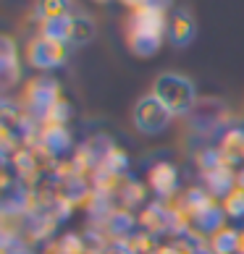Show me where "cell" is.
Returning a JSON list of instances; mask_svg holds the SVG:
<instances>
[{"mask_svg": "<svg viewBox=\"0 0 244 254\" xmlns=\"http://www.w3.org/2000/svg\"><path fill=\"white\" fill-rule=\"evenodd\" d=\"M237 254H244V231H239L237 236Z\"/></svg>", "mask_w": 244, "mask_h": 254, "instance_id": "24", "label": "cell"}, {"mask_svg": "<svg viewBox=\"0 0 244 254\" xmlns=\"http://www.w3.org/2000/svg\"><path fill=\"white\" fill-rule=\"evenodd\" d=\"M58 100H61L58 97V81L53 76H37L29 84V97H26V102H29V108L37 116H48L50 108Z\"/></svg>", "mask_w": 244, "mask_h": 254, "instance_id": "5", "label": "cell"}, {"mask_svg": "<svg viewBox=\"0 0 244 254\" xmlns=\"http://www.w3.org/2000/svg\"><path fill=\"white\" fill-rule=\"evenodd\" d=\"M142 199V186L139 184H131L129 186V202H139Z\"/></svg>", "mask_w": 244, "mask_h": 254, "instance_id": "22", "label": "cell"}, {"mask_svg": "<svg viewBox=\"0 0 244 254\" xmlns=\"http://www.w3.org/2000/svg\"><path fill=\"white\" fill-rule=\"evenodd\" d=\"M171 118L173 116L168 113V108L155 95L142 97L134 108V126L142 131V134H161Z\"/></svg>", "mask_w": 244, "mask_h": 254, "instance_id": "4", "label": "cell"}, {"mask_svg": "<svg viewBox=\"0 0 244 254\" xmlns=\"http://www.w3.org/2000/svg\"><path fill=\"white\" fill-rule=\"evenodd\" d=\"M0 254H3V252H0Z\"/></svg>", "mask_w": 244, "mask_h": 254, "instance_id": "28", "label": "cell"}, {"mask_svg": "<svg viewBox=\"0 0 244 254\" xmlns=\"http://www.w3.org/2000/svg\"><path fill=\"white\" fill-rule=\"evenodd\" d=\"M153 254H179V252L173 249V244H163V247H158Z\"/></svg>", "mask_w": 244, "mask_h": 254, "instance_id": "23", "label": "cell"}, {"mask_svg": "<svg viewBox=\"0 0 244 254\" xmlns=\"http://www.w3.org/2000/svg\"><path fill=\"white\" fill-rule=\"evenodd\" d=\"M66 55H69V45L66 42H58V40H50V37H37V40L29 42L26 48V58L34 68L40 71H53L58 65L66 63Z\"/></svg>", "mask_w": 244, "mask_h": 254, "instance_id": "3", "label": "cell"}, {"mask_svg": "<svg viewBox=\"0 0 244 254\" xmlns=\"http://www.w3.org/2000/svg\"><path fill=\"white\" fill-rule=\"evenodd\" d=\"M61 254H84V244L79 236H66L61 241Z\"/></svg>", "mask_w": 244, "mask_h": 254, "instance_id": "21", "label": "cell"}, {"mask_svg": "<svg viewBox=\"0 0 244 254\" xmlns=\"http://www.w3.org/2000/svg\"><path fill=\"white\" fill-rule=\"evenodd\" d=\"M237 186H242V189H244V168L237 173Z\"/></svg>", "mask_w": 244, "mask_h": 254, "instance_id": "26", "label": "cell"}, {"mask_svg": "<svg viewBox=\"0 0 244 254\" xmlns=\"http://www.w3.org/2000/svg\"><path fill=\"white\" fill-rule=\"evenodd\" d=\"M139 223H142V225H145V231H147V233H153V236L171 231V215H168V210H165L163 204H150L147 210L142 212Z\"/></svg>", "mask_w": 244, "mask_h": 254, "instance_id": "9", "label": "cell"}, {"mask_svg": "<svg viewBox=\"0 0 244 254\" xmlns=\"http://www.w3.org/2000/svg\"><path fill=\"white\" fill-rule=\"evenodd\" d=\"M105 165H108V173L118 176V173H124L126 168H129V157H126V152H121V149L110 147L108 155H105Z\"/></svg>", "mask_w": 244, "mask_h": 254, "instance_id": "18", "label": "cell"}, {"mask_svg": "<svg viewBox=\"0 0 244 254\" xmlns=\"http://www.w3.org/2000/svg\"><path fill=\"white\" fill-rule=\"evenodd\" d=\"M131 225H134V220H131L129 212H113V218H110V228H113L116 233H126L129 236Z\"/></svg>", "mask_w": 244, "mask_h": 254, "instance_id": "20", "label": "cell"}, {"mask_svg": "<svg viewBox=\"0 0 244 254\" xmlns=\"http://www.w3.org/2000/svg\"><path fill=\"white\" fill-rule=\"evenodd\" d=\"M205 178H208V186H210L213 196H226L234 186H237V173L231 171V165L226 160H223L221 165H215L213 171L205 173Z\"/></svg>", "mask_w": 244, "mask_h": 254, "instance_id": "8", "label": "cell"}, {"mask_svg": "<svg viewBox=\"0 0 244 254\" xmlns=\"http://www.w3.org/2000/svg\"><path fill=\"white\" fill-rule=\"evenodd\" d=\"M37 16H40L42 21L71 16L69 13V0H40V3H37Z\"/></svg>", "mask_w": 244, "mask_h": 254, "instance_id": "15", "label": "cell"}, {"mask_svg": "<svg viewBox=\"0 0 244 254\" xmlns=\"http://www.w3.org/2000/svg\"><path fill=\"white\" fill-rule=\"evenodd\" d=\"M221 157L226 160L229 165H234V163H239V160H244V131H239V128H234V131H229L226 136H223V142H221Z\"/></svg>", "mask_w": 244, "mask_h": 254, "instance_id": "10", "label": "cell"}, {"mask_svg": "<svg viewBox=\"0 0 244 254\" xmlns=\"http://www.w3.org/2000/svg\"><path fill=\"white\" fill-rule=\"evenodd\" d=\"M150 186L158 196H171L176 189H179V171L171 163H155L150 168Z\"/></svg>", "mask_w": 244, "mask_h": 254, "instance_id": "6", "label": "cell"}, {"mask_svg": "<svg viewBox=\"0 0 244 254\" xmlns=\"http://www.w3.org/2000/svg\"><path fill=\"white\" fill-rule=\"evenodd\" d=\"M121 249H124L126 254H153L158 249V244H155V236L153 233H129L126 241L121 244Z\"/></svg>", "mask_w": 244, "mask_h": 254, "instance_id": "12", "label": "cell"}, {"mask_svg": "<svg viewBox=\"0 0 244 254\" xmlns=\"http://www.w3.org/2000/svg\"><path fill=\"white\" fill-rule=\"evenodd\" d=\"M168 40H171L176 48H186L194 34H197V26H194V18L186 13V11H173L171 21H168Z\"/></svg>", "mask_w": 244, "mask_h": 254, "instance_id": "7", "label": "cell"}, {"mask_svg": "<svg viewBox=\"0 0 244 254\" xmlns=\"http://www.w3.org/2000/svg\"><path fill=\"white\" fill-rule=\"evenodd\" d=\"M45 144H48L53 152H63V149H69L71 144V136H69V131H66L63 126L58 124H50L48 131H45Z\"/></svg>", "mask_w": 244, "mask_h": 254, "instance_id": "16", "label": "cell"}, {"mask_svg": "<svg viewBox=\"0 0 244 254\" xmlns=\"http://www.w3.org/2000/svg\"><path fill=\"white\" fill-rule=\"evenodd\" d=\"M223 212L229 218H244V189L242 186H234V189L223 196Z\"/></svg>", "mask_w": 244, "mask_h": 254, "instance_id": "17", "label": "cell"}, {"mask_svg": "<svg viewBox=\"0 0 244 254\" xmlns=\"http://www.w3.org/2000/svg\"><path fill=\"white\" fill-rule=\"evenodd\" d=\"M124 3H126V5H131V8H142V5L147 3V0H124Z\"/></svg>", "mask_w": 244, "mask_h": 254, "instance_id": "25", "label": "cell"}, {"mask_svg": "<svg viewBox=\"0 0 244 254\" xmlns=\"http://www.w3.org/2000/svg\"><path fill=\"white\" fill-rule=\"evenodd\" d=\"M153 95L168 108L171 116H186L194 108V84L181 73H163L155 79Z\"/></svg>", "mask_w": 244, "mask_h": 254, "instance_id": "2", "label": "cell"}, {"mask_svg": "<svg viewBox=\"0 0 244 254\" xmlns=\"http://www.w3.org/2000/svg\"><path fill=\"white\" fill-rule=\"evenodd\" d=\"M168 32L165 13L158 8L142 5L137 8L129 21V48L139 58H150L163 42V34Z\"/></svg>", "mask_w": 244, "mask_h": 254, "instance_id": "1", "label": "cell"}, {"mask_svg": "<svg viewBox=\"0 0 244 254\" xmlns=\"http://www.w3.org/2000/svg\"><path fill=\"white\" fill-rule=\"evenodd\" d=\"M237 236H239V231L223 225L215 233H210V252L213 254H237Z\"/></svg>", "mask_w": 244, "mask_h": 254, "instance_id": "11", "label": "cell"}, {"mask_svg": "<svg viewBox=\"0 0 244 254\" xmlns=\"http://www.w3.org/2000/svg\"><path fill=\"white\" fill-rule=\"evenodd\" d=\"M71 21H74V16H63V18H50V21H42V37H50V40H58V42L69 45Z\"/></svg>", "mask_w": 244, "mask_h": 254, "instance_id": "13", "label": "cell"}, {"mask_svg": "<svg viewBox=\"0 0 244 254\" xmlns=\"http://www.w3.org/2000/svg\"><path fill=\"white\" fill-rule=\"evenodd\" d=\"M71 116V105L66 100H58L55 105L50 108V113H48V118H50V124H58V126H63V121Z\"/></svg>", "mask_w": 244, "mask_h": 254, "instance_id": "19", "label": "cell"}, {"mask_svg": "<svg viewBox=\"0 0 244 254\" xmlns=\"http://www.w3.org/2000/svg\"><path fill=\"white\" fill-rule=\"evenodd\" d=\"M97 3H108V0H97Z\"/></svg>", "mask_w": 244, "mask_h": 254, "instance_id": "27", "label": "cell"}, {"mask_svg": "<svg viewBox=\"0 0 244 254\" xmlns=\"http://www.w3.org/2000/svg\"><path fill=\"white\" fill-rule=\"evenodd\" d=\"M92 37H95V24H92L87 16H74L69 45H87Z\"/></svg>", "mask_w": 244, "mask_h": 254, "instance_id": "14", "label": "cell"}]
</instances>
